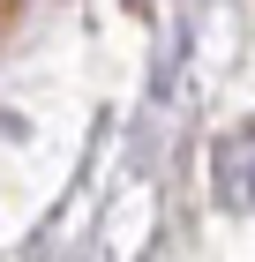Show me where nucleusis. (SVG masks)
I'll return each instance as SVG.
<instances>
[{
	"instance_id": "obj_1",
	"label": "nucleus",
	"mask_w": 255,
	"mask_h": 262,
	"mask_svg": "<svg viewBox=\"0 0 255 262\" xmlns=\"http://www.w3.org/2000/svg\"><path fill=\"white\" fill-rule=\"evenodd\" d=\"M218 195L225 202H255V127L218 142Z\"/></svg>"
},
{
	"instance_id": "obj_3",
	"label": "nucleus",
	"mask_w": 255,
	"mask_h": 262,
	"mask_svg": "<svg viewBox=\"0 0 255 262\" xmlns=\"http://www.w3.org/2000/svg\"><path fill=\"white\" fill-rule=\"evenodd\" d=\"M128 8H143V0H128Z\"/></svg>"
},
{
	"instance_id": "obj_2",
	"label": "nucleus",
	"mask_w": 255,
	"mask_h": 262,
	"mask_svg": "<svg viewBox=\"0 0 255 262\" xmlns=\"http://www.w3.org/2000/svg\"><path fill=\"white\" fill-rule=\"evenodd\" d=\"M0 15H8V0H0Z\"/></svg>"
}]
</instances>
